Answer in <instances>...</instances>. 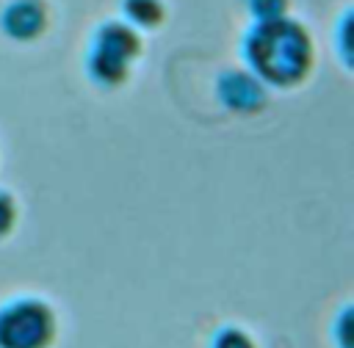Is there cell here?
Returning a JSON list of instances; mask_svg holds the SVG:
<instances>
[{
    "label": "cell",
    "mask_w": 354,
    "mask_h": 348,
    "mask_svg": "<svg viewBox=\"0 0 354 348\" xmlns=\"http://www.w3.org/2000/svg\"><path fill=\"white\" fill-rule=\"evenodd\" d=\"M50 309L17 304L0 315V348H41L50 340Z\"/></svg>",
    "instance_id": "3"
},
{
    "label": "cell",
    "mask_w": 354,
    "mask_h": 348,
    "mask_svg": "<svg viewBox=\"0 0 354 348\" xmlns=\"http://www.w3.org/2000/svg\"><path fill=\"white\" fill-rule=\"evenodd\" d=\"M216 348H252L249 337L243 331H218V340H216Z\"/></svg>",
    "instance_id": "7"
},
{
    "label": "cell",
    "mask_w": 354,
    "mask_h": 348,
    "mask_svg": "<svg viewBox=\"0 0 354 348\" xmlns=\"http://www.w3.org/2000/svg\"><path fill=\"white\" fill-rule=\"evenodd\" d=\"M11 221H14V204L6 193H0V235L11 226Z\"/></svg>",
    "instance_id": "8"
},
{
    "label": "cell",
    "mask_w": 354,
    "mask_h": 348,
    "mask_svg": "<svg viewBox=\"0 0 354 348\" xmlns=\"http://www.w3.org/2000/svg\"><path fill=\"white\" fill-rule=\"evenodd\" d=\"M243 52L252 69L274 86H290L301 80L313 58L310 36L304 33L301 25L285 17L254 25L252 33L246 36Z\"/></svg>",
    "instance_id": "1"
},
{
    "label": "cell",
    "mask_w": 354,
    "mask_h": 348,
    "mask_svg": "<svg viewBox=\"0 0 354 348\" xmlns=\"http://www.w3.org/2000/svg\"><path fill=\"white\" fill-rule=\"evenodd\" d=\"M285 6H288V0H249V8L257 17V22L285 17Z\"/></svg>",
    "instance_id": "6"
},
{
    "label": "cell",
    "mask_w": 354,
    "mask_h": 348,
    "mask_svg": "<svg viewBox=\"0 0 354 348\" xmlns=\"http://www.w3.org/2000/svg\"><path fill=\"white\" fill-rule=\"evenodd\" d=\"M0 25L11 39H36L47 28V8L41 6V0H14L3 11Z\"/></svg>",
    "instance_id": "4"
},
{
    "label": "cell",
    "mask_w": 354,
    "mask_h": 348,
    "mask_svg": "<svg viewBox=\"0 0 354 348\" xmlns=\"http://www.w3.org/2000/svg\"><path fill=\"white\" fill-rule=\"evenodd\" d=\"M124 14L138 28H152L163 19L160 0H124Z\"/></svg>",
    "instance_id": "5"
},
{
    "label": "cell",
    "mask_w": 354,
    "mask_h": 348,
    "mask_svg": "<svg viewBox=\"0 0 354 348\" xmlns=\"http://www.w3.org/2000/svg\"><path fill=\"white\" fill-rule=\"evenodd\" d=\"M136 52H138V36L133 33V28L122 22H108L94 36L88 52V72L100 83L116 86L119 80H124L127 64Z\"/></svg>",
    "instance_id": "2"
}]
</instances>
